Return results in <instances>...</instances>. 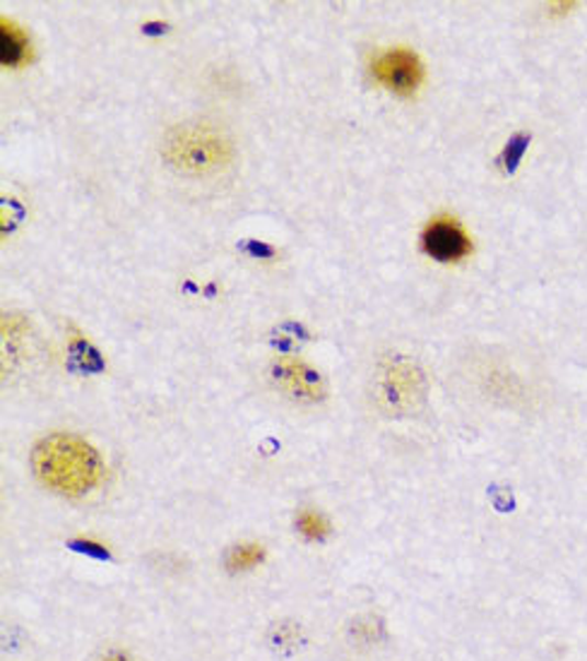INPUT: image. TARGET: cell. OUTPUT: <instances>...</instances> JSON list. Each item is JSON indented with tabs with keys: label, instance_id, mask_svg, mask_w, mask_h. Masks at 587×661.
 I'll use <instances>...</instances> for the list:
<instances>
[{
	"label": "cell",
	"instance_id": "6",
	"mask_svg": "<svg viewBox=\"0 0 587 661\" xmlns=\"http://www.w3.org/2000/svg\"><path fill=\"white\" fill-rule=\"evenodd\" d=\"M421 248L424 253L439 260V263H458V260L472 253V241L455 219L439 217L424 229Z\"/></svg>",
	"mask_w": 587,
	"mask_h": 661
},
{
	"label": "cell",
	"instance_id": "1",
	"mask_svg": "<svg viewBox=\"0 0 587 661\" xmlns=\"http://www.w3.org/2000/svg\"><path fill=\"white\" fill-rule=\"evenodd\" d=\"M32 467L46 489L60 495L80 498L97 489L104 465L94 447L70 433L48 435L34 447Z\"/></svg>",
	"mask_w": 587,
	"mask_h": 661
},
{
	"label": "cell",
	"instance_id": "7",
	"mask_svg": "<svg viewBox=\"0 0 587 661\" xmlns=\"http://www.w3.org/2000/svg\"><path fill=\"white\" fill-rule=\"evenodd\" d=\"M34 58L32 54V44L27 39L18 24H12L10 20H0V60H3L5 68H20L24 64H30Z\"/></svg>",
	"mask_w": 587,
	"mask_h": 661
},
{
	"label": "cell",
	"instance_id": "4",
	"mask_svg": "<svg viewBox=\"0 0 587 661\" xmlns=\"http://www.w3.org/2000/svg\"><path fill=\"white\" fill-rule=\"evenodd\" d=\"M270 380L284 397L298 404H318L328 397V380L323 378V373L292 356L272 361Z\"/></svg>",
	"mask_w": 587,
	"mask_h": 661
},
{
	"label": "cell",
	"instance_id": "5",
	"mask_svg": "<svg viewBox=\"0 0 587 661\" xmlns=\"http://www.w3.org/2000/svg\"><path fill=\"white\" fill-rule=\"evenodd\" d=\"M371 72L385 90L399 96L417 94L424 82L421 58L415 52H409V48H393V52L376 56L371 64Z\"/></svg>",
	"mask_w": 587,
	"mask_h": 661
},
{
	"label": "cell",
	"instance_id": "10",
	"mask_svg": "<svg viewBox=\"0 0 587 661\" xmlns=\"http://www.w3.org/2000/svg\"><path fill=\"white\" fill-rule=\"evenodd\" d=\"M102 661H133V659L123 652H109L106 657H102Z\"/></svg>",
	"mask_w": 587,
	"mask_h": 661
},
{
	"label": "cell",
	"instance_id": "8",
	"mask_svg": "<svg viewBox=\"0 0 587 661\" xmlns=\"http://www.w3.org/2000/svg\"><path fill=\"white\" fill-rule=\"evenodd\" d=\"M266 548L256 542H241L232 546V551L227 554V570L234 572V575H241V572H251L256 570L262 560H266Z\"/></svg>",
	"mask_w": 587,
	"mask_h": 661
},
{
	"label": "cell",
	"instance_id": "2",
	"mask_svg": "<svg viewBox=\"0 0 587 661\" xmlns=\"http://www.w3.org/2000/svg\"><path fill=\"white\" fill-rule=\"evenodd\" d=\"M161 157L181 176L210 179L236 161L234 137L210 123H181L161 143Z\"/></svg>",
	"mask_w": 587,
	"mask_h": 661
},
{
	"label": "cell",
	"instance_id": "9",
	"mask_svg": "<svg viewBox=\"0 0 587 661\" xmlns=\"http://www.w3.org/2000/svg\"><path fill=\"white\" fill-rule=\"evenodd\" d=\"M294 527H296L298 536H302V539H306V542H326L330 536V532H332L330 520L316 508L298 510V515L294 520Z\"/></svg>",
	"mask_w": 587,
	"mask_h": 661
},
{
	"label": "cell",
	"instance_id": "3",
	"mask_svg": "<svg viewBox=\"0 0 587 661\" xmlns=\"http://www.w3.org/2000/svg\"><path fill=\"white\" fill-rule=\"evenodd\" d=\"M369 395L383 417H415L427 404V373L411 356L385 354L371 373Z\"/></svg>",
	"mask_w": 587,
	"mask_h": 661
}]
</instances>
